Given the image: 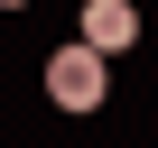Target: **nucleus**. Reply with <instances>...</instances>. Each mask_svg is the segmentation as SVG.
Masks as SVG:
<instances>
[{
    "label": "nucleus",
    "mask_w": 158,
    "mask_h": 148,
    "mask_svg": "<svg viewBox=\"0 0 158 148\" xmlns=\"http://www.w3.org/2000/svg\"><path fill=\"white\" fill-rule=\"evenodd\" d=\"M47 93H56V111H102V93H112V56L102 46H56L47 56Z\"/></svg>",
    "instance_id": "1"
},
{
    "label": "nucleus",
    "mask_w": 158,
    "mask_h": 148,
    "mask_svg": "<svg viewBox=\"0 0 158 148\" xmlns=\"http://www.w3.org/2000/svg\"><path fill=\"white\" fill-rule=\"evenodd\" d=\"M130 37H139V10H130V0H84V46L121 56Z\"/></svg>",
    "instance_id": "2"
},
{
    "label": "nucleus",
    "mask_w": 158,
    "mask_h": 148,
    "mask_svg": "<svg viewBox=\"0 0 158 148\" xmlns=\"http://www.w3.org/2000/svg\"><path fill=\"white\" fill-rule=\"evenodd\" d=\"M10 10H28V0H10Z\"/></svg>",
    "instance_id": "3"
}]
</instances>
